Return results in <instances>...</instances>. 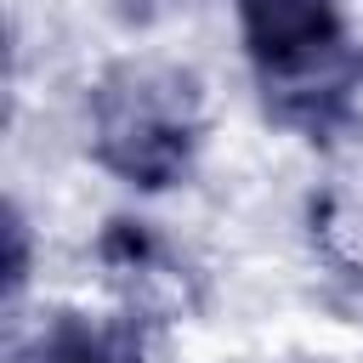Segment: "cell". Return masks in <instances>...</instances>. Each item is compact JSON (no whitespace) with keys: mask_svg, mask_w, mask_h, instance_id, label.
<instances>
[{"mask_svg":"<svg viewBox=\"0 0 363 363\" xmlns=\"http://www.w3.org/2000/svg\"><path fill=\"white\" fill-rule=\"evenodd\" d=\"M91 153L125 187L164 193L193 176L204 142V102L193 74L170 62H113L85 102Z\"/></svg>","mask_w":363,"mask_h":363,"instance_id":"cell-2","label":"cell"},{"mask_svg":"<svg viewBox=\"0 0 363 363\" xmlns=\"http://www.w3.org/2000/svg\"><path fill=\"white\" fill-rule=\"evenodd\" d=\"M125 6H136V11H153V6H164V0H125Z\"/></svg>","mask_w":363,"mask_h":363,"instance_id":"cell-5","label":"cell"},{"mask_svg":"<svg viewBox=\"0 0 363 363\" xmlns=\"http://www.w3.org/2000/svg\"><path fill=\"white\" fill-rule=\"evenodd\" d=\"M40 363H136V352L125 329L96 323L85 312H57L40 335Z\"/></svg>","mask_w":363,"mask_h":363,"instance_id":"cell-3","label":"cell"},{"mask_svg":"<svg viewBox=\"0 0 363 363\" xmlns=\"http://www.w3.org/2000/svg\"><path fill=\"white\" fill-rule=\"evenodd\" d=\"M238 40L261 91V108L306 136L335 142L357 119L363 40L340 0H233Z\"/></svg>","mask_w":363,"mask_h":363,"instance_id":"cell-1","label":"cell"},{"mask_svg":"<svg viewBox=\"0 0 363 363\" xmlns=\"http://www.w3.org/2000/svg\"><path fill=\"white\" fill-rule=\"evenodd\" d=\"M23 284H28V221L11 204L6 210V301H17Z\"/></svg>","mask_w":363,"mask_h":363,"instance_id":"cell-4","label":"cell"}]
</instances>
